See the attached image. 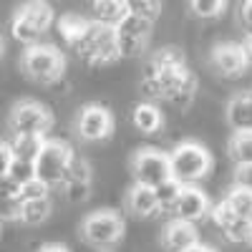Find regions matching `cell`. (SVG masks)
Listing matches in <instances>:
<instances>
[{
	"instance_id": "33",
	"label": "cell",
	"mask_w": 252,
	"mask_h": 252,
	"mask_svg": "<svg viewBox=\"0 0 252 252\" xmlns=\"http://www.w3.org/2000/svg\"><path fill=\"white\" fill-rule=\"evenodd\" d=\"M240 26L247 31V38L252 35V0L240 5Z\"/></svg>"
},
{
	"instance_id": "7",
	"label": "cell",
	"mask_w": 252,
	"mask_h": 252,
	"mask_svg": "<svg viewBox=\"0 0 252 252\" xmlns=\"http://www.w3.org/2000/svg\"><path fill=\"white\" fill-rule=\"evenodd\" d=\"M10 131L13 134H28V136H46L53 126V114L46 103L33 101V98H23L18 101L10 109L8 116Z\"/></svg>"
},
{
	"instance_id": "3",
	"label": "cell",
	"mask_w": 252,
	"mask_h": 252,
	"mask_svg": "<svg viewBox=\"0 0 252 252\" xmlns=\"http://www.w3.org/2000/svg\"><path fill=\"white\" fill-rule=\"evenodd\" d=\"M172 179L182 187H194V182L204 179L212 169V154L197 141H182L169 154Z\"/></svg>"
},
{
	"instance_id": "23",
	"label": "cell",
	"mask_w": 252,
	"mask_h": 252,
	"mask_svg": "<svg viewBox=\"0 0 252 252\" xmlns=\"http://www.w3.org/2000/svg\"><path fill=\"white\" fill-rule=\"evenodd\" d=\"M222 202L232 209L240 220H245L247 224H252V192H247V189H240V187H232Z\"/></svg>"
},
{
	"instance_id": "19",
	"label": "cell",
	"mask_w": 252,
	"mask_h": 252,
	"mask_svg": "<svg viewBox=\"0 0 252 252\" xmlns=\"http://www.w3.org/2000/svg\"><path fill=\"white\" fill-rule=\"evenodd\" d=\"M126 15H129V5L124 0H96L91 20H96V23L106 26V28H116Z\"/></svg>"
},
{
	"instance_id": "38",
	"label": "cell",
	"mask_w": 252,
	"mask_h": 252,
	"mask_svg": "<svg viewBox=\"0 0 252 252\" xmlns=\"http://www.w3.org/2000/svg\"><path fill=\"white\" fill-rule=\"evenodd\" d=\"M250 245H252V235H250Z\"/></svg>"
},
{
	"instance_id": "24",
	"label": "cell",
	"mask_w": 252,
	"mask_h": 252,
	"mask_svg": "<svg viewBox=\"0 0 252 252\" xmlns=\"http://www.w3.org/2000/svg\"><path fill=\"white\" fill-rule=\"evenodd\" d=\"M227 152L235 166L252 164V134H232V139L227 141Z\"/></svg>"
},
{
	"instance_id": "12",
	"label": "cell",
	"mask_w": 252,
	"mask_h": 252,
	"mask_svg": "<svg viewBox=\"0 0 252 252\" xmlns=\"http://www.w3.org/2000/svg\"><path fill=\"white\" fill-rule=\"evenodd\" d=\"M212 66L224 78H237L250 68V61L242 43H220L212 51Z\"/></svg>"
},
{
	"instance_id": "8",
	"label": "cell",
	"mask_w": 252,
	"mask_h": 252,
	"mask_svg": "<svg viewBox=\"0 0 252 252\" xmlns=\"http://www.w3.org/2000/svg\"><path fill=\"white\" fill-rule=\"evenodd\" d=\"M131 174H134V184L157 189L159 184L172 179L169 154L152 149V146H144V149H139L131 159Z\"/></svg>"
},
{
	"instance_id": "1",
	"label": "cell",
	"mask_w": 252,
	"mask_h": 252,
	"mask_svg": "<svg viewBox=\"0 0 252 252\" xmlns=\"http://www.w3.org/2000/svg\"><path fill=\"white\" fill-rule=\"evenodd\" d=\"M141 89L152 98H164L179 109H187L197 94V76L189 71L179 48L157 51L144 66Z\"/></svg>"
},
{
	"instance_id": "34",
	"label": "cell",
	"mask_w": 252,
	"mask_h": 252,
	"mask_svg": "<svg viewBox=\"0 0 252 252\" xmlns=\"http://www.w3.org/2000/svg\"><path fill=\"white\" fill-rule=\"evenodd\" d=\"M38 252H68L66 245H58V242H51V245H43Z\"/></svg>"
},
{
	"instance_id": "29",
	"label": "cell",
	"mask_w": 252,
	"mask_h": 252,
	"mask_svg": "<svg viewBox=\"0 0 252 252\" xmlns=\"http://www.w3.org/2000/svg\"><path fill=\"white\" fill-rule=\"evenodd\" d=\"M189 8H192V13L199 15V18H217V15H222L227 3H222V0H194Z\"/></svg>"
},
{
	"instance_id": "25",
	"label": "cell",
	"mask_w": 252,
	"mask_h": 252,
	"mask_svg": "<svg viewBox=\"0 0 252 252\" xmlns=\"http://www.w3.org/2000/svg\"><path fill=\"white\" fill-rule=\"evenodd\" d=\"M86 23H89V18H81V15H73V13H71V15H63V18L58 20V33H61V38L68 43V48H73V43L81 38Z\"/></svg>"
},
{
	"instance_id": "36",
	"label": "cell",
	"mask_w": 252,
	"mask_h": 252,
	"mask_svg": "<svg viewBox=\"0 0 252 252\" xmlns=\"http://www.w3.org/2000/svg\"><path fill=\"white\" fill-rule=\"evenodd\" d=\"M187 252H217V250H212V247H207V245H202V242H197L192 250H187Z\"/></svg>"
},
{
	"instance_id": "6",
	"label": "cell",
	"mask_w": 252,
	"mask_h": 252,
	"mask_svg": "<svg viewBox=\"0 0 252 252\" xmlns=\"http://www.w3.org/2000/svg\"><path fill=\"white\" fill-rule=\"evenodd\" d=\"M73 149L66 141L58 139H46L43 149H40L38 159H35V179L43 182L48 189L51 187H61V182L66 179V172L73 161Z\"/></svg>"
},
{
	"instance_id": "21",
	"label": "cell",
	"mask_w": 252,
	"mask_h": 252,
	"mask_svg": "<svg viewBox=\"0 0 252 252\" xmlns=\"http://www.w3.org/2000/svg\"><path fill=\"white\" fill-rule=\"evenodd\" d=\"M46 144V136H28V134H13L10 139V152H13V159L18 161H31L35 164L40 149H43Z\"/></svg>"
},
{
	"instance_id": "13",
	"label": "cell",
	"mask_w": 252,
	"mask_h": 252,
	"mask_svg": "<svg viewBox=\"0 0 252 252\" xmlns=\"http://www.w3.org/2000/svg\"><path fill=\"white\" fill-rule=\"evenodd\" d=\"M61 189H63V194H66V199L73 202V204L89 199V194H91V166H89L86 159L73 157L68 172H66V179L61 182Z\"/></svg>"
},
{
	"instance_id": "18",
	"label": "cell",
	"mask_w": 252,
	"mask_h": 252,
	"mask_svg": "<svg viewBox=\"0 0 252 252\" xmlns=\"http://www.w3.org/2000/svg\"><path fill=\"white\" fill-rule=\"evenodd\" d=\"M126 209H129L134 217H154V215L161 212L154 189L141 187V184H134L129 189V194H126Z\"/></svg>"
},
{
	"instance_id": "15",
	"label": "cell",
	"mask_w": 252,
	"mask_h": 252,
	"mask_svg": "<svg viewBox=\"0 0 252 252\" xmlns=\"http://www.w3.org/2000/svg\"><path fill=\"white\" fill-rule=\"evenodd\" d=\"M209 215H212L217 229L229 240V242H237V245H245L250 242V235H252V224H247L245 220H240L232 209H229L224 202L215 204L209 209Z\"/></svg>"
},
{
	"instance_id": "32",
	"label": "cell",
	"mask_w": 252,
	"mask_h": 252,
	"mask_svg": "<svg viewBox=\"0 0 252 252\" xmlns=\"http://www.w3.org/2000/svg\"><path fill=\"white\" fill-rule=\"evenodd\" d=\"M10 164H13V152H10V146L0 141V179H5V177H8Z\"/></svg>"
},
{
	"instance_id": "17",
	"label": "cell",
	"mask_w": 252,
	"mask_h": 252,
	"mask_svg": "<svg viewBox=\"0 0 252 252\" xmlns=\"http://www.w3.org/2000/svg\"><path fill=\"white\" fill-rule=\"evenodd\" d=\"M227 124L235 134H252V91L235 94L227 101Z\"/></svg>"
},
{
	"instance_id": "31",
	"label": "cell",
	"mask_w": 252,
	"mask_h": 252,
	"mask_svg": "<svg viewBox=\"0 0 252 252\" xmlns=\"http://www.w3.org/2000/svg\"><path fill=\"white\" fill-rule=\"evenodd\" d=\"M235 187H240V189H247V192H252V164L235 166Z\"/></svg>"
},
{
	"instance_id": "5",
	"label": "cell",
	"mask_w": 252,
	"mask_h": 252,
	"mask_svg": "<svg viewBox=\"0 0 252 252\" xmlns=\"http://www.w3.org/2000/svg\"><path fill=\"white\" fill-rule=\"evenodd\" d=\"M53 26V8L48 3H26L20 5L10 20V33L15 40L31 46H38V40L46 35Z\"/></svg>"
},
{
	"instance_id": "2",
	"label": "cell",
	"mask_w": 252,
	"mask_h": 252,
	"mask_svg": "<svg viewBox=\"0 0 252 252\" xmlns=\"http://www.w3.org/2000/svg\"><path fill=\"white\" fill-rule=\"evenodd\" d=\"M71 51H76V56L83 58L89 66H109V63L121 58L114 28H106V26L96 23V20L86 23L81 38L73 43Z\"/></svg>"
},
{
	"instance_id": "35",
	"label": "cell",
	"mask_w": 252,
	"mask_h": 252,
	"mask_svg": "<svg viewBox=\"0 0 252 252\" xmlns=\"http://www.w3.org/2000/svg\"><path fill=\"white\" fill-rule=\"evenodd\" d=\"M242 46H245V53H247V61H250V66H252V35H250V38L245 40V43H242Z\"/></svg>"
},
{
	"instance_id": "10",
	"label": "cell",
	"mask_w": 252,
	"mask_h": 252,
	"mask_svg": "<svg viewBox=\"0 0 252 252\" xmlns=\"http://www.w3.org/2000/svg\"><path fill=\"white\" fill-rule=\"evenodd\" d=\"M152 26L149 20H144V18H136V15H126L121 23L114 28L116 33V43H119V56L121 58H131V56H139L146 43H149V38H152Z\"/></svg>"
},
{
	"instance_id": "37",
	"label": "cell",
	"mask_w": 252,
	"mask_h": 252,
	"mask_svg": "<svg viewBox=\"0 0 252 252\" xmlns=\"http://www.w3.org/2000/svg\"><path fill=\"white\" fill-rule=\"evenodd\" d=\"M3 53H5V38H3V33H0V58H3Z\"/></svg>"
},
{
	"instance_id": "9",
	"label": "cell",
	"mask_w": 252,
	"mask_h": 252,
	"mask_svg": "<svg viewBox=\"0 0 252 252\" xmlns=\"http://www.w3.org/2000/svg\"><path fill=\"white\" fill-rule=\"evenodd\" d=\"M81 237L91 247H111L124 237V220L111 209L94 212L81 222Z\"/></svg>"
},
{
	"instance_id": "30",
	"label": "cell",
	"mask_w": 252,
	"mask_h": 252,
	"mask_svg": "<svg viewBox=\"0 0 252 252\" xmlns=\"http://www.w3.org/2000/svg\"><path fill=\"white\" fill-rule=\"evenodd\" d=\"M48 197V187L43 182L33 179L31 184L20 187V202H31V199H46Z\"/></svg>"
},
{
	"instance_id": "26",
	"label": "cell",
	"mask_w": 252,
	"mask_h": 252,
	"mask_svg": "<svg viewBox=\"0 0 252 252\" xmlns=\"http://www.w3.org/2000/svg\"><path fill=\"white\" fill-rule=\"evenodd\" d=\"M179 192H182V184L174 182V179L159 184V187L154 189L157 202H159V209H169V212H172L174 204H177V199H179Z\"/></svg>"
},
{
	"instance_id": "28",
	"label": "cell",
	"mask_w": 252,
	"mask_h": 252,
	"mask_svg": "<svg viewBox=\"0 0 252 252\" xmlns=\"http://www.w3.org/2000/svg\"><path fill=\"white\" fill-rule=\"evenodd\" d=\"M126 5H129L131 15L144 18V20H149V23H154L159 18V10H161V3H154V0H129Z\"/></svg>"
},
{
	"instance_id": "22",
	"label": "cell",
	"mask_w": 252,
	"mask_h": 252,
	"mask_svg": "<svg viewBox=\"0 0 252 252\" xmlns=\"http://www.w3.org/2000/svg\"><path fill=\"white\" fill-rule=\"evenodd\" d=\"M51 199H31V202H20V217L18 222H23L28 227H38L51 217Z\"/></svg>"
},
{
	"instance_id": "16",
	"label": "cell",
	"mask_w": 252,
	"mask_h": 252,
	"mask_svg": "<svg viewBox=\"0 0 252 252\" xmlns=\"http://www.w3.org/2000/svg\"><path fill=\"white\" fill-rule=\"evenodd\" d=\"M197 242H199V237H197L194 224L182 222V220H172L169 224L164 227V232H161V247L166 252H187V250H192Z\"/></svg>"
},
{
	"instance_id": "27",
	"label": "cell",
	"mask_w": 252,
	"mask_h": 252,
	"mask_svg": "<svg viewBox=\"0 0 252 252\" xmlns=\"http://www.w3.org/2000/svg\"><path fill=\"white\" fill-rule=\"evenodd\" d=\"M8 179H10L13 184H18V187H26V184H31V182L35 179V164L13 159V164H10V172H8Z\"/></svg>"
},
{
	"instance_id": "4",
	"label": "cell",
	"mask_w": 252,
	"mask_h": 252,
	"mask_svg": "<svg viewBox=\"0 0 252 252\" xmlns=\"http://www.w3.org/2000/svg\"><path fill=\"white\" fill-rule=\"evenodd\" d=\"M20 68L23 73L33 81L40 83V86H53L63 78V71H66V58L56 46L48 43H38L26 48L23 58H20Z\"/></svg>"
},
{
	"instance_id": "20",
	"label": "cell",
	"mask_w": 252,
	"mask_h": 252,
	"mask_svg": "<svg viewBox=\"0 0 252 252\" xmlns=\"http://www.w3.org/2000/svg\"><path fill=\"white\" fill-rule=\"evenodd\" d=\"M131 121L141 134H159L161 126H164V116H161L159 106L152 103V101L139 103V106L134 109V114H131Z\"/></svg>"
},
{
	"instance_id": "11",
	"label": "cell",
	"mask_w": 252,
	"mask_h": 252,
	"mask_svg": "<svg viewBox=\"0 0 252 252\" xmlns=\"http://www.w3.org/2000/svg\"><path fill=\"white\" fill-rule=\"evenodd\" d=\"M76 131L83 141H103L114 131V116L101 103H89V106H83L78 111Z\"/></svg>"
},
{
	"instance_id": "14",
	"label": "cell",
	"mask_w": 252,
	"mask_h": 252,
	"mask_svg": "<svg viewBox=\"0 0 252 252\" xmlns=\"http://www.w3.org/2000/svg\"><path fill=\"white\" fill-rule=\"evenodd\" d=\"M209 209H212V204H209L207 194L202 192L199 187H182L179 199H177L172 212H174V220L194 224V222H199L202 217L209 215Z\"/></svg>"
}]
</instances>
